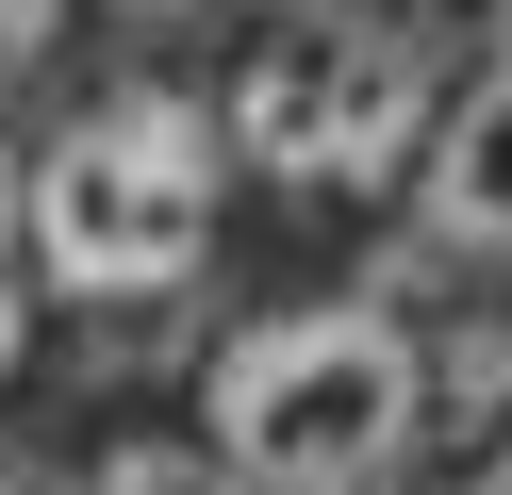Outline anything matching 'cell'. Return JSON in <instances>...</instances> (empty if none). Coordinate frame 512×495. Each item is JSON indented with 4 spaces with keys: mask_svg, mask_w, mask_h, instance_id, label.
<instances>
[{
    "mask_svg": "<svg viewBox=\"0 0 512 495\" xmlns=\"http://www.w3.org/2000/svg\"><path fill=\"white\" fill-rule=\"evenodd\" d=\"M430 429V363L397 314H265L215 363V446L248 495H380Z\"/></svg>",
    "mask_w": 512,
    "mask_h": 495,
    "instance_id": "cell-1",
    "label": "cell"
},
{
    "mask_svg": "<svg viewBox=\"0 0 512 495\" xmlns=\"http://www.w3.org/2000/svg\"><path fill=\"white\" fill-rule=\"evenodd\" d=\"M430 231L479 264H512V66H479L463 116L430 132Z\"/></svg>",
    "mask_w": 512,
    "mask_h": 495,
    "instance_id": "cell-5",
    "label": "cell"
},
{
    "mask_svg": "<svg viewBox=\"0 0 512 495\" xmlns=\"http://www.w3.org/2000/svg\"><path fill=\"white\" fill-rule=\"evenodd\" d=\"M0 347H17V297H0Z\"/></svg>",
    "mask_w": 512,
    "mask_h": 495,
    "instance_id": "cell-10",
    "label": "cell"
},
{
    "mask_svg": "<svg viewBox=\"0 0 512 495\" xmlns=\"http://www.w3.org/2000/svg\"><path fill=\"white\" fill-rule=\"evenodd\" d=\"M512 0H413V50H496Z\"/></svg>",
    "mask_w": 512,
    "mask_h": 495,
    "instance_id": "cell-7",
    "label": "cell"
},
{
    "mask_svg": "<svg viewBox=\"0 0 512 495\" xmlns=\"http://www.w3.org/2000/svg\"><path fill=\"white\" fill-rule=\"evenodd\" d=\"M232 479H248L232 446L215 462L199 446H100V462H67V479H34V495H232Z\"/></svg>",
    "mask_w": 512,
    "mask_h": 495,
    "instance_id": "cell-6",
    "label": "cell"
},
{
    "mask_svg": "<svg viewBox=\"0 0 512 495\" xmlns=\"http://www.w3.org/2000/svg\"><path fill=\"white\" fill-rule=\"evenodd\" d=\"M149 17H314V0H149Z\"/></svg>",
    "mask_w": 512,
    "mask_h": 495,
    "instance_id": "cell-9",
    "label": "cell"
},
{
    "mask_svg": "<svg viewBox=\"0 0 512 495\" xmlns=\"http://www.w3.org/2000/svg\"><path fill=\"white\" fill-rule=\"evenodd\" d=\"M413 116H430V50H413L397 17H364V0H314V17H281L265 50H248L232 83V149L265 165V182H380V165L413 149Z\"/></svg>",
    "mask_w": 512,
    "mask_h": 495,
    "instance_id": "cell-3",
    "label": "cell"
},
{
    "mask_svg": "<svg viewBox=\"0 0 512 495\" xmlns=\"http://www.w3.org/2000/svg\"><path fill=\"white\" fill-rule=\"evenodd\" d=\"M430 495H512V330H463L430 363V429H413Z\"/></svg>",
    "mask_w": 512,
    "mask_h": 495,
    "instance_id": "cell-4",
    "label": "cell"
},
{
    "mask_svg": "<svg viewBox=\"0 0 512 495\" xmlns=\"http://www.w3.org/2000/svg\"><path fill=\"white\" fill-rule=\"evenodd\" d=\"M215 248V116L199 99H100L67 149L34 165V264L50 297H166Z\"/></svg>",
    "mask_w": 512,
    "mask_h": 495,
    "instance_id": "cell-2",
    "label": "cell"
},
{
    "mask_svg": "<svg viewBox=\"0 0 512 495\" xmlns=\"http://www.w3.org/2000/svg\"><path fill=\"white\" fill-rule=\"evenodd\" d=\"M0 495H34V479H0Z\"/></svg>",
    "mask_w": 512,
    "mask_h": 495,
    "instance_id": "cell-11",
    "label": "cell"
},
{
    "mask_svg": "<svg viewBox=\"0 0 512 495\" xmlns=\"http://www.w3.org/2000/svg\"><path fill=\"white\" fill-rule=\"evenodd\" d=\"M50 50V0H0V66H34Z\"/></svg>",
    "mask_w": 512,
    "mask_h": 495,
    "instance_id": "cell-8",
    "label": "cell"
}]
</instances>
